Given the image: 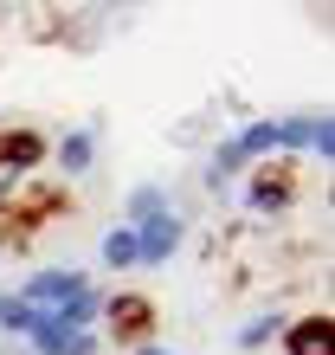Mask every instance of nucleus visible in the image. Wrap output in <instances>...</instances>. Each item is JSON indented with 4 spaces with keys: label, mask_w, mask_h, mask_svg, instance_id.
<instances>
[{
    "label": "nucleus",
    "mask_w": 335,
    "mask_h": 355,
    "mask_svg": "<svg viewBox=\"0 0 335 355\" xmlns=\"http://www.w3.org/2000/svg\"><path fill=\"white\" fill-rule=\"evenodd\" d=\"M103 323L116 329V343H149V329H155V304L142 297V291H116L110 304H103Z\"/></svg>",
    "instance_id": "obj_1"
},
{
    "label": "nucleus",
    "mask_w": 335,
    "mask_h": 355,
    "mask_svg": "<svg viewBox=\"0 0 335 355\" xmlns=\"http://www.w3.org/2000/svg\"><path fill=\"white\" fill-rule=\"evenodd\" d=\"M7 200H13V233H26V226H39L46 214L71 207V194H65V187H52V181H26V187H7Z\"/></svg>",
    "instance_id": "obj_2"
},
{
    "label": "nucleus",
    "mask_w": 335,
    "mask_h": 355,
    "mask_svg": "<svg viewBox=\"0 0 335 355\" xmlns=\"http://www.w3.org/2000/svg\"><path fill=\"white\" fill-rule=\"evenodd\" d=\"M290 194H297L290 162H264V168L251 175V187H245V207L251 214H278V207H290Z\"/></svg>",
    "instance_id": "obj_3"
},
{
    "label": "nucleus",
    "mask_w": 335,
    "mask_h": 355,
    "mask_svg": "<svg viewBox=\"0 0 335 355\" xmlns=\"http://www.w3.org/2000/svg\"><path fill=\"white\" fill-rule=\"evenodd\" d=\"M78 291H91V284H84V271H39V278L19 291V304H33V310H58V304H71Z\"/></svg>",
    "instance_id": "obj_4"
},
{
    "label": "nucleus",
    "mask_w": 335,
    "mask_h": 355,
    "mask_svg": "<svg viewBox=\"0 0 335 355\" xmlns=\"http://www.w3.org/2000/svg\"><path fill=\"white\" fill-rule=\"evenodd\" d=\"M174 245H181V220L168 214V207H161L155 220H142V226H136V265H161Z\"/></svg>",
    "instance_id": "obj_5"
},
{
    "label": "nucleus",
    "mask_w": 335,
    "mask_h": 355,
    "mask_svg": "<svg viewBox=\"0 0 335 355\" xmlns=\"http://www.w3.org/2000/svg\"><path fill=\"white\" fill-rule=\"evenodd\" d=\"M284 349H290V355H335V323H329V317H297V323H284Z\"/></svg>",
    "instance_id": "obj_6"
},
{
    "label": "nucleus",
    "mask_w": 335,
    "mask_h": 355,
    "mask_svg": "<svg viewBox=\"0 0 335 355\" xmlns=\"http://www.w3.org/2000/svg\"><path fill=\"white\" fill-rule=\"evenodd\" d=\"M33 349H39V355H97V336H71V329L39 323V329H33Z\"/></svg>",
    "instance_id": "obj_7"
},
{
    "label": "nucleus",
    "mask_w": 335,
    "mask_h": 355,
    "mask_svg": "<svg viewBox=\"0 0 335 355\" xmlns=\"http://www.w3.org/2000/svg\"><path fill=\"white\" fill-rule=\"evenodd\" d=\"M91 155H97V136L91 130H71L65 142H58V168H65V175H84V168H91Z\"/></svg>",
    "instance_id": "obj_8"
},
{
    "label": "nucleus",
    "mask_w": 335,
    "mask_h": 355,
    "mask_svg": "<svg viewBox=\"0 0 335 355\" xmlns=\"http://www.w3.org/2000/svg\"><path fill=\"white\" fill-rule=\"evenodd\" d=\"M39 317H46V310H33V304H19V297H0V323H7L13 336H33Z\"/></svg>",
    "instance_id": "obj_9"
},
{
    "label": "nucleus",
    "mask_w": 335,
    "mask_h": 355,
    "mask_svg": "<svg viewBox=\"0 0 335 355\" xmlns=\"http://www.w3.org/2000/svg\"><path fill=\"white\" fill-rule=\"evenodd\" d=\"M103 265H110V271H123V265H136V233H129V226H116V233L103 239Z\"/></svg>",
    "instance_id": "obj_10"
},
{
    "label": "nucleus",
    "mask_w": 335,
    "mask_h": 355,
    "mask_svg": "<svg viewBox=\"0 0 335 355\" xmlns=\"http://www.w3.org/2000/svg\"><path fill=\"white\" fill-rule=\"evenodd\" d=\"M155 214H161V187H136V194H129V233L142 220H155Z\"/></svg>",
    "instance_id": "obj_11"
},
{
    "label": "nucleus",
    "mask_w": 335,
    "mask_h": 355,
    "mask_svg": "<svg viewBox=\"0 0 335 355\" xmlns=\"http://www.w3.org/2000/svg\"><path fill=\"white\" fill-rule=\"evenodd\" d=\"M278 329H284L278 317H258V323H245V329H239V343H245V349H258V343H271V336H278Z\"/></svg>",
    "instance_id": "obj_12"
},
{
    "label": "nucleus",
    "mask_w": 335,
    "mask_h": 355,
    "mask_svg": "<svg viewBox=\"0 0 335 355\" xmlns=\"http://www.w3.org/2000/svg\"><path fill=\"white\" fill-rule=\"evenodd\" d=\"M7 239H19V233H13V200H7V187H0V245Z\"/></svg>",
    "instance_id": "obj_13"
},
{
    "label": "nucleus",
    "mask_w": 335,
    "mask_h": 355,
    "mask_svg": "<svg viewBox=\"0 0 335 355\" xmlns=\"http://www.w3.org/2000/svg\"><path fill=\"white\" fill-rule=\"evenodd\" d=\"M136 355H174V349H155V343H142V349H136Z\"/></svg>",
    "instance_id": "obj_14"
},
{
    "label": "nucleus",
    "mask_w": 335,
    "mask_h": 355,
    "mask_svg": "<svg viewBox=\"0 0 335 355\" xmlns=\"http://www.w3.org/2000/svg\"><path fill=\"white\" fill-rule=\"evenodd\" d=\"M0 175H7V162H0Z\"/></svg>",
    "instance_id": "obj_15"
}]
</instances>
